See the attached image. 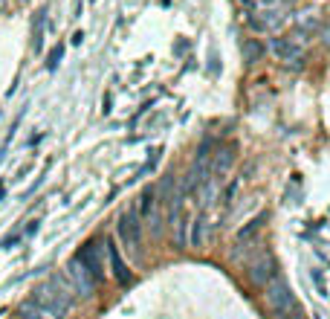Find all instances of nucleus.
Instances as JSON below:
<instances>
[{"label": "nucleus", "mask_w": 330, "mask_h": 319, "mask_svg": "<svg viewBox=\"0 0 330 319\" xmlns=\"http://www.w3.org/2000/svg\"><path fill=\"white\" fill-rule=\"evenodd\" d=\"M264 221H267V215H258L255 221H249V224L243 226L240 232H237V241H240V244H243V241H249V238H252V235H255V232L261 229V224H264Z\"/></svg>", "instance_id": "nucleus-14"}, {"label": "nucleus", "mask_w": 330, "mask_h": 319, "mask_svg": "<svg viewBox=\"0 0 330 319\" xmlns=\"http://www.w3.org/2000/svg\"><path fill=\"white\" fill-rule=\"evenodd\" d=\"M272 52L278 55V61H284V67L290 70H298L301 67V55H304V49H301V44H295L293 38H272Z\"/></svg>", "instance_id": "nucleus-3"}, {"label": "nucleus", "mask_w": 330, "mask_h": 319, "mask_svg": "<svg viewBox=\"0 0 330 319\" xmlns=\"http://www.w3.org/2000/svg\"><path fill=\"white\" fill-rule=\"evenodd\" d=\"M232 160H235V151H232V148H223V151H217V160H214V171H217V174H223L226 168L232 166Z\"/></svg>", "instance_id": "nucleus-15"}, {"label": "nucleus", "mask_w": 330, "mask_h": 319, "mask_svg": "<svg viewBox=\"0 0 330 319\" xmlns=\"http://www.w3.org/2000/svg\"><path fill=\"white\" fill-rule=\"evenodd\" d=\"M267 307L272 310V316L275 313H284V310H290L293 305H298L295 302L293 290H290V284H287V279H284L281 273H275L270 282H267Z\"/></svg>", "instance_id": "nucleus-2"}, {"label": "nucleus", "mask_w": 330, "mask_h": 319, "mask_svg": "<svg viewBox=\"0 0 330 319\" xmlns=\"http://www.w3.org/2000/svg\"><path fill=\"white\" fill-rule=\"evenodd\" d=\"M275 273H278L275 270V261H272V256L267 252V256H261V259L249 267V279H252L255 284H267Z\"/></svg>", "instance_id": "nucleus-7"}, {"label": "nucleus", "mask_w": 330, "mask_h": 319, "mask_svg": "<svg viewBox=\"0 0 330 319\" xmlns=\"http://www.w3.org/2000/svg\"><path fill=\"white\" fill-rule=\"evenodd\" d=\"M6 3H9V0H0V12H3V9H6Z\"/></svg>", "instance_id": "nucleus-23"}, {"label": "nucleus", "mask_w": 330, "mask_h": 319, "mask_svg": "<svg viewBox=\"0 0 330 319\" xmlns=\"http://www.w3.org/2000/svg\"><path fill=\"white\" fill-rule=\"evenodd\" d=\"M284 3H295V0H284Z\"/></svg>", "instance_id": "nucleus-25"}, {"label": "nucleus", "mask_w": 330, "mask_h": 319, "mask_svg": "<svg viewBox=\"0 0 330 319\" xmlns=\"http://www.w3.org/2000/svg\"><path fill=\"white\" fill-rule=\"evenodd\" d=\"M67 276L72 279V290H78L81 296H93L96 290V282H93V276L84 270V264L75 256L70 259V264H67Z\"/></svg>", "instance_id": "nucleus-6"}, {"label": "nucleus", "mask_w": 330, "mask_h": 319, "mask_svg": "<svg viewBox=\"0 0 330 319\" xmlns=\"http://www.w3.org/2000/svg\"><path fill=\"white\" fill-rule=\"evenodd\" d=\"M107 256H110V270H113V276H116V282L119 284L133 282V276H130V270L125 267V261H122V256H119V249L113 247V244H107Z\"/></svg>", "instance_id": "nucleus-8"}, {"label": "nucleus", "mask_w": 330, "mask_h": 319, "mask_svg": "<svg viewBox=\"0 0 330 319\" xmlns=\"http://www.w3.org/2000/svg\"><path fill=\"white\" fill-rule=\"evenodd\" d=\"M0 198H3V186H0Z\"/></svg>", "instance_id": "nucleus-24"}, {"label": "nucleus", "mask_w": 330, "mask_h": 319, "mask_svg": "<svg viewBox=\"0 0 330 319\" xmlns=\"http://www.w3.org/2000/svg\"><path fill=\"white\" fill-rule=\"evenodd\" d=\"M44 47V12H38V21H35V49Z\"/></svg>", "instance_id": "nucleus-18"}, {"label": "nucleus", "mask_w": 330, "mask_h": 319, "mask_svg": "<svg viewBox=\"0 0 330 319\" xmlns=\"http://www.w3.org/2000/svg\"><path fill=\"white\" fill-rule=\"evenodd\" d=\"M275 319H304V313H301L298 305H293L290 310H284V313H275Z\"/></svg>", "instance_id": "nucleus-19"}, {"label": "nucleus", "mask_w": 330, "mask_h": 319, "mask_svg": "<svg viewBox=\"0 0 330 319\" xmlns=\"http://www.w3.org/2000/svg\"><path fill=\"white\" fill-rule=\"evenodd\" d=\"M264 52H267V49H264V44H261L258 38H246V41H243V61H246V64L261 61Z\"/></svg>", "instance_id": "nucleus-10"}, {"label": "nucleus", "mask_w": 330, "mask_h": 319, "mask_svg": "<svg viewBox=\"0 0 330 319\" xmlns=\"http://www.w3.org/2000/svg\"><path fill=\"white\" fill-rule=\"evenodd\" d=\"M18 319H47V316H44L32 302H24V305L18 307Z\"/></svg>", "instance_id": "nucleus-16"}, {"label": "nucleus", "mask_w": 330, "mask_h": 319, "mask_svg": "<svg viewBox=\"0 0 330 319\" xmlns=\"http://www.w3.org/2000/svg\"><path fill=\"white\" fill-rule=\"evenodd\" d=\"M318 26H321V24H318V18H316L313 12H301L298 18H295V29H298V32H304L307 38L313 35Z\"/></svg>", "instance_id": "nucleus-12"}, {"label": "nucleus", "mask_w": 330, "mask_h": 319, "mask_svg": "<svg viewBox=\"0 0 330 319\" xmlns=\"http://www.w3.org/2000/svg\"><path fill=\"white\" fill-rule=\"evenodd\" d=\"M29 302L47 319H67L70 307L75 305V290H72V284H67L64 276H52L49 282L38 284Z\"/></svg>", "instance_id": "nucleus-1"}, {"label": "nucleus", "mask_w": 330, "mask_h": 319, "mask_svg": "<svg viewBox=\"0 0 330 319\" xmlns=\"http://www.w3.org/2000/svg\"><path fill=\"white\" fill-rule=\"evenodd\" d=\"M153 201H156V192H153V189L142 192V215H151L153 212Z\"/></svg>", "instance_id": "nucleus-17"}, {"label": "nucleus", "mask_w": 330, "mask_h": 319, "mask_svg": "<svg viewBox=\"0 0 330 319\" xmlns=\"http://www.w3.org/2000/svg\"><path fill=\"white\" fill-rule=\"evenodd\" d=\"M281 21H284L281 12H278V9H270V12H264V18H261V21H252V24L258 26V29H275Z\"/></svg>", "instance_id": "nucleus-13"}, {"label": "nucleus", "mask_w": 330, "mask_h": 319, "mask_svg": "<svg viewBox=\"0 0 330 319\" xmlns=\"http://www.w3.org/2000/svg\"><path fill=\"white\" fill-rule=\"evenodd\" d=\"M324 44H327V47H330V26H327V29H324Z\"/></svg>", "instance_id": "nucleus-22"}, {"label": "nucleus", "mask_w": 330, "mask_h": 319, "mask_svg": "<svg viewBox=\"0 0 330 319\" xmlns=\"http://www.w3.org/2000/svg\"><path fill=\"white\" fill-rule=\"evenodd\" d=\"M171 224H174V238H177V247H189V218L180 212V209H171Z\"/></svg>", "instance_id": "nucleus-9"}, {"label": "nucleus", "mask_w": 330, "mask_h": 319, "mask_svg": "<svg viewBox=\"0 0 330 319\" xmlns=\"http://www.w3.org/2000/svg\"><path fill=\"white\" fill-rule=\"evenodd\" d=\"M206 241V215H197V221H191V232H189V244L191 247H203Z\"/></svg>", "instance_id": "nucleus-11"}, {"label": "nucleus", "mask_w": 330, "mask_h": 319, "mask_svg": "<svg viewBox=\"0 0 330 319\" xmlns=\"http://www.w3.org/2000/svg\"><path fill=\"white\" fill-rule=\"evenodd\" d=\"M313 282H316V287H318V293H321V296H330V293H327V284H324V276H321V270H313Z\"/></svg>", "instance_id": "nucleus-21"}, {"label": "nucleus", "mask_w": 330, "mask_h": 319, "mask_svg": "<svg viewBox=\"0 0 330 319\" xmlns=\"http://www.w3.org/2000/svg\"><path fill=\"white\" fill-rule=\"evenodd\" d=\"M75 259L84 264V270L93 276L96 284L105 279V261H102V256H99V244H96V241H87V244L75 252Z\"/></svg>", "instance_id": "nucleus-5"}, {"label": "nucleus", "mask_w": 330, "mask_h": 319, "mask_svg": "<svg viewBox=\"0 0 330 319\" xmlns=\"http://www.w3.org/2000/svg\"><path fill=\"white\" fill-rule=\"evenodd\" d=\"M61 55H64V47H55L52 52H49V61H47V67H49V70H55V67H58Z\"/></svg>", "instance_id": "nucleus-20"}, {"label": "nucleus", "mask_w": 330, "mask_h": 319, "mask_svg": "<svg viewBox=\"0 0 330 319\" xmlns=\"http://www.w3.org/2000/svg\"><path fill=\"white\" fill-rule=\"evenodd\" d=\"M119 238L128 244L130 249L139 247L142 241V224H139V212L130 206L128 212H122V218H119Z\"/></svg>", "instance_id": "nucleus-4"}, {"label": "nucleus", "mask_w": 330, "mask_h": 319, "mask_svg": "<svg viewBox=\"0 0 330 319\" xmlns=\"http://www.w3.org/2000/svg\"><path fill=\"white\" fill-rule=\"evenodd\" d=\"M246 3H252V0H246Z\"/></svg>", "instance_id": "nucleus-26"}]
</instances>
